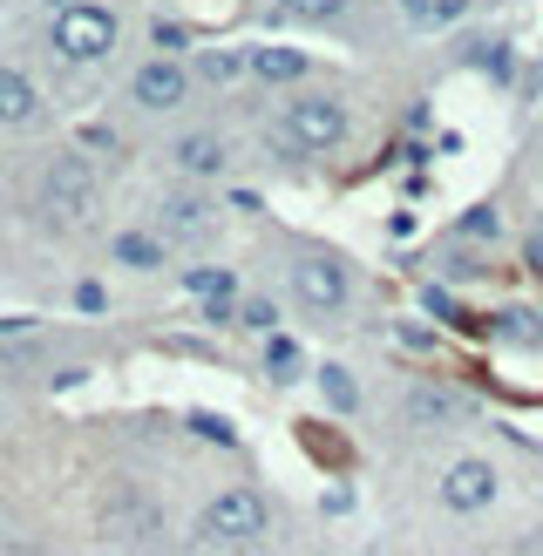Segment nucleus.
Wrapping results in <instances>:
<instances>
[{
  "instance_id": "nucleus-1",
  "label": "nucleus",
  "mask_w": 543,
  "mask_h": 556,
  "mask_svg": "<svg viewBox=\"0 0 543 556\" xmlns=\"http://www.w3.org/2000/svg\"><path fill=\"white\" fill-rule=\"evenodd\" d=\"M96 198H102V177H96V163L81 156L75 143L54 150V156L41 163L35 217H41L48 231H81V225H96Z\"/></svg>"
},
{
  "instance_id": "nucleus-2",
  "label": "nucleus",
  "mask_w": 543,
  "mask_h": 556,
  "mask_svg": "<svg viewBox=\"0 0 543 556\" xmlns=\"http://www.w3.org/2000/svg\"><path fill=\"white\" fill-rule=\"evenodd\" d=\"M286 299H292V313L306 326L340 319L353 305V265L340 252H326V244H299L292 265H286Z\"/></svg>"
},
{
  "instance_id": "nucleus-3",
  "label": "nucleus",
  "mask_w": 543,
  "mask_h": 556,
  "mask_svg": "<svg viewBox=\"0 0 543 556\" xmlns=\"http://www.w3.org/2000/svg\"><path fill=\"white\" fill-rule=\"evenodd\" d=\"M272 123L286 129V143L306 156V163H313V156H340V150L353 143V109H346L340 96H326V89H292Z\"/></svg>"
},
{
  "instance_id": "nucleus-4",
  "label": "nucleus",
  "mask_w": 543,
  "mask_h": 556,
  "mask_svg": "<svg viewBox=\"0 0 543 556\" xmlns=\"http://www.w3.org/2000/svg\"><path fill=\"white\" fill-rule=\"evenodd\" d=\"M123 41V14L109 8V0H62V8L48 14V48L62 54L68 68H96L109 62Z\"/></svg>"
},
{
  "instance_id": "nucleus-5",
  "label": "nucleus",
  "mask_w": 543,
  "mask_h": 556,
  "mask_svg": "<svg viewBox=\"0 0 543 556\" xmlns=\"http://www.w3.org/2000/svg\"><path fill=\"white\" fill-rule=\"evenodd\" d=\"M272 530V495L252 482H231V489H211L204 509H198V536L217 549H252Z\"/></svg>"
},
{
  "instance_id": "nucleus-6",
  "label": "nucleus",
  "mask_w": 543,
  "mask_h": 556,
  "mask_svg": "<svg viewBox=\"0 0 543 556\" xmlns=\"http://www.w3.org/2000/svg\"><path fill=\"white\" fill-rule=\"evenodd\" d=\"M198 89V68H190V54H143V62L129 68V109L136 116H177Z\"/></svg>"
},
{
  "instance_id": "nucleus-7",
  "label": "nucleus",
  "mask_w": 543,
  "mask_h": 556,
  "mask_svg": "<svg viewBox=\"0 0 543 556\" xmlns=\"http://www.w3.org/2000/svg\"><path fill=\"white\" fill-rule=\"evenodd\" d=\"M496 495H503V468L489 455H455L434 476V503L449 516H482V509H496Z\"/></svg>"
},
{
  "instance_id": "nucleus-8",
  "label": "nucleus",
  "mask_w": 543,
  "mask_h": 556,
  "mask_svg": "<svg viewBox=\"0 0 543 556\" xmlns=\"http://www.w3.org/2000/svg\"><path fill=\"white\" fill-rule=\"evenodd\" d=\"M156 231L171 238V252H177V244H211L225 231V217H217V204L204 198V184H171L163 204H156Z\"/></svg>"
},
{
  "instance_id": "nucleus-9",
  "label": "nucleus",
  "mask_w": 543,
  "mask_h": 556,
  "mask_svg": "<svg viewBox=\"0 0 543 556\" xmlns=\"http://www.w3.org/2000/svg\"><path fill=\"white\" fill-rule=\"evenodd\" d=\"M163 163L177 170V184H225L231 177V143L217 129H184V136H171Z\"/></svg>"
},
{
  "instance_id": "nucleus-10",
  "label": "nucleus",
  "mask_w": 543,
  "mask_h": 556,
  "mask_svg": "<svg viewBox=\"0 0 543 556\" xmlns=\"http://www.w3.org/2000/svg\"><path fill=\"white\" fill-rule=\"evenodd\" d=\"M177 286H184V299H190V305H198V313H204L211 326H231V319H238V299H244V278H238L231 265H190V271L177 278Z\"/></svg>"
},
{
  "instance_id": "nucleus-11",
  "label": "nucleus",
  "mask_w": 543,
  "mask_h": 556,
  "mask_svg": "<svg viewBox=\"0 0 543 556\" xmlns=\"http://www.w3.org/2000/svg\"><path fill=\"white\" fill-rule=\"evenodd\" d=\"M401 421L421 428V434H442V428L476 421V407H469V394H455V387H407V394H401Z\"/></svg>"
},
{
  "instance_id": "nucleus-12",
  "label": "nucleus",
  "mask_w": 543,
  "mask_h": 556,
  "mask_svg": "<svg viewBox=\"0 0 543 556\" xmlns=\"http://www.w3.org/2000/svg\"><path fill=\"white\" fill-rule=\"evenodd\" d=\"M244 75L252 81H265V89H306L313 81V54L306 48H286V41H265V48H252L244 54Z\"/></svg>"
},
{
  "instance_id": "nucleus-13",
  "label": "nucleus",
  "mask_w": 543,
  "mask_h": 556,
  "mask_svg": "<svg viewBox=\"0 0 543 556\" xmlns=\"http://www.w3.org/2000/svg\"><path fill=\"white\" fill-rule=\"evenodd\" d=\"M109 258L123 271H163L171 265V238L156 225H123V231H109Z\"/></svg>"
},
{
  "instance_id": "nucleus-14",
  "label": "nucleus",
  "mask_w": 543,
  "mask_h": 556,
  "mask_svg": "<svg viewBox=\"0 0 543 556\" xmlns=\"http://www.w3.org/2000/svg\"><path fill=\"white\" fill-rule=\"evenodd\" d=\"M41 123H48L41 89H35V81H27L21 68L0 62V129H41Z\"/></svg>"
},
{
  "instance_id": "nucleus-15",
  "label": "nucleus",
  "mask_w": 543,
  "mask_h": 556,
  "mask_svg": "<svg viewBox=\"0 0 543 556\" xmlns=\"http://www.w3.org/2000/svg\"><path fill=\"white\" fill-rule=\"evenodd\" d=\"M449 244H469V252H489V258H496L503 244H509L503 211H496V204H469V211H462L455 225H449Z\"/></svg>"
},
{
  "instance_id": "nucleus-16",
  "label": "nucleus",
  "mask_w": 543,
  "mask_h": 556,
  "mask_svg": "<svg viewBox=\"0 0 543 556\" xmlns=\"http://www.w3.org/2000/svg\"><path fill=\"white\" fill-rule=\"evenodd\" d=\"M476 8H482V0H401L407 27H428V35H442V27H462Z\"/></svg>"
},
{
  "instance_id": "nucleus-17",
  "label": "nucleus",
  "mask_w": 543,
  "mask_h": 556,
  "mask_svg": "<svg viewBox=\"0 0 543 556\" xmlns=\"http://www.w3.org/2000/svg\"><path fill=\"white\" fill-rule=\"evenodd\" d=\"M313 387H319V401L333 407V414H361V380H353L340 359H326V367L313 374Z\"/></svg>"
},
{
  "instance_id": "nucleus-18",
  "label": "nucleus",
  "mask_w": 543,
  "mask_h": 556,
  "mask_svg": "<svg viewBox=\"0 0 543 556\" xmlns=\"http://www.w3.org/2000/svg\"><path fill=\"white\" fill-rule=\"evenodd\" d=\"M489 332H496L503 346H536L543 340V313H530V305H503V313L489 319Z\"/></svg>"
},
{
  "instance_id": "nucleus-19",
  "label": "nucleus",
  "mask_w": 543,
  "mask_h": 556,
  "mask_svg": "<svg viewBox=\"0 0 543 556\" xmlns=\"http://www.w3.org/2000/svg\"><path fill=\"white\" fill-rule=\"evenodd\" d=\"M279 319H286V299H272V292H244V299H238V326L258 332V340H272V332H279Z\"/></svg>"
},
{
  "instance_id": "nucleus-20",
  "label": "nucleus",
  "mask_w": 543,
  "mask_h": 556,
  "mask_svg": "<svg viewBox=\"0 0 543 556\" xmlns=\"http://www.w3.org/2000/svg\"><path fill=\"white\" fill-rule=\"evenodd\" d=\"M190 68H198V81H211V89H231V81L244 75V54H231V48H198V54H190Z\"/></svg>"
},
{
  "instance_id": "nucleus-21",
  "label": "nucleus",
  "mask_w": 543,
  "mask_h": 556,
  "mask_svg": "<svg viewBox=\"0 0 543 556\" xmlns=\"http://www.w3.org/2000/svg\"><path fill=\"white\" fill-rule=\"evenodd\" d=\"M299 367H306V359H299V340L292 332H272L265 340V374L272 380H299Z\"/></svg>"
},
{
  "instance_id": "nucleus-22",
  "label": "nucleus",
  "mask_w": 543,
  "mask_h": 556,
  "mask_svg": "<svg viewBox=\"0 0 543 556\" xmlns=\"http://www.w3.org/2000/svg\"><path fill=\"white\" fill-rule=\"evenodd\" d=\"M184 428H190V434H204L211 448H231V441H238V428L225 421V414H204V407H190V414H184Z\"/></svg>"
},
{
  "instance_id": "nucleus-23",
  "label": "nucleus",
  "mask_w": 543,
  "mask_h": 556,
  "mask_svg": "<svg viewBox=\"0 0 543 556\" xmlns=\"http://www.w3.org/2000/svg\"><path fill=\"white\" fill-rule=\"evenodd\" d=\"M75 150H81V156H109V163H116V156H123V136H116V129H102V123H81V129H75Z\"/></svg>"
},
{
  "instance_id": "nucleus-24",
  "label": "nucleus",
  "mask_w": 543,
  "mask_h": 556,
  "mask_svg": "<svg viewBox=\"0 0 543 556\" xmlns=\"http://www.w3.org/2000/svg\"><path fill=\"white\" fill-rule=\"evenodd\" d=\"M279 14H286V21H313V27H326V21L346 14V0H279Z\"/></svg>"
},
{
  "instance_id": "nucleus-25",
  "label": "nucleus",
  "mask_w": 543,
  "mask_h": 556,
  "mask_svg": "<svg viewBox=\"0 0 543 556\" xmlns=\"http://www.w3.org/2000/svg\"><path fill=\"white\" fill-rule=\"evenodd\" d=\"M150 41H156V54H190V27L184 21H150Z\"/></svg>"
},
{
  "instance_id": "nucleus-26",
  "label": "nucleus",
  "mask_w": 543,
  "mask_h": 556,
  "mask_svg": "<svg viewBox=\"0 0 543 556\" xmlns=\"http://www.w3.org/2000/svg\"><path fill=\"white\" fill-rule=\"evenodd\" d=\"M68 299H75V313H89V319L109 313V286H102V278H75V292H68Z\"/></svg>"
},
{
  "instance_id": "nucleus-27",
  "label": "nucleus",
  "mask_w": 543,
  "mask_h": 556,
  "mask_svg": "<svg viewBox=\"0 0 543 556\" xmlns=\"http://www.w3.org/2000/svg\"><path fill=\"white\" fill-rule=\"evenodd\" d=\"M421 313H428V319H449V326H455V319H462V305H455V292H442V286L428 278V286H421Z\"/></svg>"
},
{
  "instance_id": "nucleus-28",
  "label": "nucleus",
  "mask_w": 543,
  "mask_h": 556,
  "mask_svg": "<svg viewBox=\"0 0 543 556\" xmlns=\"http://www.w3.org/2000/svg\"><path fill=\"white\" fill-rule=\"evenodd\" d=\"M394 332H401V346H407V353H434V332H428L421 319H401Z\"/></svg>"
},
{
  "instance_id": "nucleus-29",
  "label": "nucleus",
  "mask_w": 543,
  "mask_h": 556,
  "mask_svg": "<svg viewBox=\"0 0 543 556\" xmlns=\"http://www.w3.org/2000/svg\"><path fill=\"white\" fill-rule=\"evenodd\" d=\"M523 258H530V271L543 278V217H536V225H530V238H523Z\"/></svg>"
},
{
  "instance_id": "nucleus-30",
  "label": "nucleus",
  "mask_w": 543,
  "mask_h": 556,
  "mask_svg": "<svg viewBox=\"0 0 543 556\" xmlns=\"http://www.w3.org/2000/svg\"><path fill=\"white\" fill-rule=\"evenodd\" d=\"M81 380H89V367H62V374H48V387H54V394H75Z\"/></svg>"
},
{
  "instance_id": "nucleus-31",
  "label": "nucleus",
  "mask_w": 543,
  "mask_h": 556,
  "mask_svg": "<svg viewBox=\"0 0 543 556\" xmlns=\"http://www.w3.org/2000/svg\"><path fill=\"white\" fill-rule=\"evenodd\" d=\"M319 509H326V516H346V509H353V495H346V489H326V495H319Z\"/></svg>"
}]
</instances>
